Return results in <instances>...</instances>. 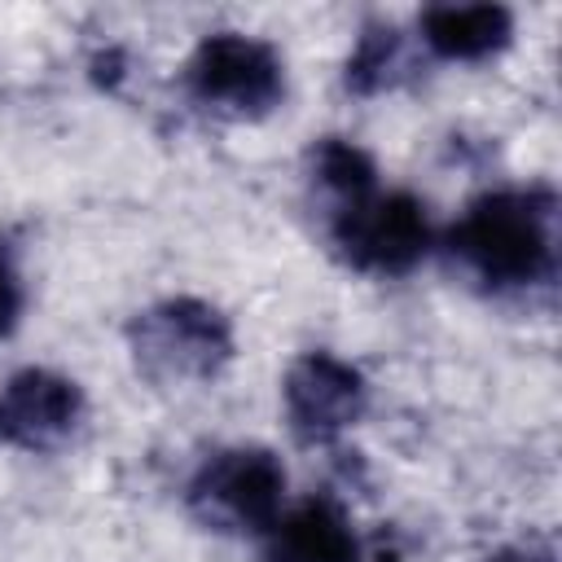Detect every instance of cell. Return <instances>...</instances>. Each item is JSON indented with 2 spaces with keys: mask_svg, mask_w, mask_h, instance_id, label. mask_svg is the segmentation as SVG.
<instances>
[{
  "mask_svg": "<svg viewBox=\"0 0 562 562\" xmlns=\"http://www.w3.org/2000/svg\"><path fill=\"white\" fill-rule=\"evenodd\" d=\"M285 422L303 443H329L356 426L369 408V382L356 364L334 351H307L285 369L281 382Z\"/></svg>",
  "mask_w": 562,
  "mask_h": 562,
  "instance_id": "obj_6",
  "label": "cell"
},
{
  "mask_svg": "<svg viewBox=\"0 0 562 562\" xmlns=\"http://www.w3.org/2000/svg\"><path fill=\"white\" fill-rule=\"evenodd\" d=\"M18 316H22V281H18L13 263L0 255V338L18 325Z\"/></svg>",
  "mask_w": 562,
  "mask_h": 562,
  "instance_id": "obj_12",
  "label": "cell"
},
{
  "mask_svg": "<svg viewBox=\"0 0 562 562\" xmlns=\"http://www.w3.org/2000/svg\"><path fill=\"white\" fill-rule=\"evenodd\" d=\"M329 237L351 268L373 277H404L430 250V215L404 189H391V193L373 189L334 211Z\"/></svg>",
  "mask_w": 562,
  "mask_h": 562,
  "instance_id": "obj_4",
  "label": "cell"
},
{
  "mask_svg": "<svg viewBox=\"0 0 562 562\" xmlns=\"http://www.w3.org/2000/svg\"><path fill=\"white\" fill-rule=\"evenodd\" d=\"M268 562H360V540L347 509L334 496H307L281 509L263 531Z\"/></svg>",
  "mask_w": 562,
  "mask_h": 562,
  "instance_id": "obj_8",
  "label": "cell"
},
{
  "mask_svg": "<svg viewBox=\"0 0 562 562\" xmlns=\"http://www.w3.org/2000/svg\"><path fill=\"white\" fill-rule=\"evenodd\" d=\"M83 391L66 373L22 369L0 386V443L48 452L61 448L83 422Z\"/></svg>",
  "mask_w": 562,
  "mask_h": 562,
  "instance_id": "obj_7",
  "label": "cell"
},
{
  "mask_svg": "<svg viewBox=\"0 0 562 562\" xmlns=\"http://www.w3.org/2000/svg\"><path fill=\"white\" fill-rule=\"evenodd\" d=\"M127 347L136 373L154 386L211 382L233 360V325L206 299H162L132 316Z\"/></svg>",
  "mask_w": 562,
  "mask_h": 562,
  "instance_id": "obj_2",
  "label": "cell"
},
{
  "mask_svg": "<svg viewBox=\"0 0 562 562\" xmlns=\"http://www.w3.org/2000/svg\"><path fill=\"white\" fill-rule=\"evenodd\" d=\"M448 246L487 290L549 285L558 272V198L540 184L492 189L465 206Z\"/></svg>",
  "mask_w": 562,
  "mask_h": 562,
  "instance_id": "obj_1",
  "label": "cell"
},
{
  "mask_svg": "<svg viewBox=\"0 0 562 562\" xmlns=\"http://www.w3.org/2000/svg\"><path fill=\"white\" fill-rule=\"evenodd\" d=\"M184 88L206 110L263 119L285 97V66L268 40L241 31H215L198 40L184 66Z\"/></svg>",
  "mask_w": 562,
  "mask_h": 562,
  "instance_id": "obj_3",
  "label": "cell"
},
{
  "mask_svg": "<svg viewBox=\"0 0 562 562\" xmlns=\"http://www.w3.org/2000/svg\"><path fill=\"white\" fill-rule=\"evenodd\" d=\"M312 176H316V184H321L338 206H347V202H356V198H364V193L378 189V167H373V158H369L356 140H342V136L316 140V149H312Z\"/></svg>",
  "mask_w": 562,
  "mask_h": 562,
  "instance_id": "obj_11",
  "label": "cell"
},
{
  "mask_svg": "<svg viewBox=\"0 0 562 562\" xmlns=\"http://www.w3.org/2000/svg\"><path fill=\"white\" fill-rule=\"evenodd\" d=\"M189 505L220 531H268L285 509V465L268 448H224L189 479Z\"/></svg>",
  "mask_w": 562,
  "mask_h": 562,
  "instance_id": "obj_5",
  "label": "cell"
},
{
  "mask_svg": "<svg viewBox=\"0 0 562 562\" xmlns=\"http://www.w3.org/2000/svg\"><path fill=\"white\" fill-rule=\"evenodd\" d=\"M483 562H553V553L549 549H536V544H509V549L487 553Z\"/></svg>",
  "mask_w": 562,
  "mask_h": 562,
  "instance_id": "obj_13",
  "label": "cell"
},
{
  "mask_svg": "<svg viewBox=\"0 0 562 562\" xmlns=\"http://www.w3.org/2000/svg\"><path fill=\"white\" fill-rule=\"evenodd\" d=\"M417 26L439 61H487L514 40V13L505 4H435Z\"/></svg>",
  "mask_w": 562,
  "mask_h": 562,
  "instance_id": "obj_9",
  "label": "cell"
},
{
  "mask_svg": "<svg viewBox=\"0 0 562 562\" xmlns=\"http://www.w3.org/2000/svg\"><path fill=\"white\" fill-rule=\"evenodd\" d=\"M408 70V53H404V35L386 22H373L360 31V40L347 53V70L342 83L356 97H378L386 88H395Z\"/></svg>",
  "mask_w": 562,
  "mask_h": 562,
  "instance_id": "obj_10",
  "label": "cell"
}]
</instances>
